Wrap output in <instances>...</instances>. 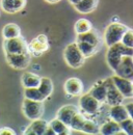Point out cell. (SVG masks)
I'll return each instance as SVG.
<instances>
[{
	"instance_id": "6da1fadb",
	"label": "cell",
	"mask_w": 133,
	"mask_h": 135,
	"mask_svg": "<svg viewBox=\"0 0 133 135\" xmlns=\"http://www.w3.org/2000/svg\"><path fill=\"white\" fill-rule=\"evenodd\" d=\"M124 55L133 56V48L125 46L121 42L109 47L107 54H106V59H107V64L109 65V67L111 68V70L113 72L116 71V67L118 66V64Z\"/></svg>"
},
{
	"instance_id": "7a4b0ae2",
	"label": "cell",
	"mask_w": 133,
	"mask_h": 135,
	"mask_svg": "<svg viewBox=\"0 0 133 135\" xmlns=\"http://www.w3.org/2000/svg\"><path fill=\"white\" fill-rule=\"evenodd\" d=\"M64 57L68 66L73 69L81 67L85 60V57L79 49L77 43H71L66 46L64 52Z\"/></svg>"
},
{
	"instance_id": "3957f363",
	"label": "cell",
	"mask_w": 133,
	"mask_h": 135,
	"mask_svg": "<svg viewBox=\"0 0 133 135\" xmlns=\"http://www.w3.org/2000/svg\"><path fill=\"white\" fill-rule=\"evenodd\" d=\"M128 29V27L122 23H118V22H115V23H111L109 24L106 29H105V32H104V41H105V44L110 47L112 45H115L116 43L121 42L122 37H123V34L125 33V31Z\"/></svg>"
},
{
	"instance_id": "277c9868",
	"label": "cell",
	"mask_w": 133,
	"mask_h": 135,
	"mask_svg": "<svg viewBox=\"0 0 133 135\" xmlns=\"http://www.w3.org/2000/svg\"><path fill=\"white\" fill-rule=\"evenodd\" d=\"M5 60L7 65L13 69L24 70L30 65L31 54L28 51L22 53H5Z\"/></svg>"
},
{
	"instance_id": "5b68a950",
	"label": "cell",
	"mask_w": 133,
	"mask_h": 135,
	"mask_svg": "<svg viewBox=\"0 0 133 135\" xmlns=\"http://www.w3.org/2000/svg\"><path fill=\"white\" fill-rule=\"evenodd\" d=\"M22 111L23 114L30 120L40 118L44 113V104L43 102L33 101L24 98L22 103Z\"/></svg>"
},
{
	"instance_id": "8992f818",
	"label": "cell",
	"mask_w": 133,
	"mask_h": 135,
	"mask_svg": "<svg viewBox=\"0 0 133 135\" xmlns=\"http://www.w3.org/2000/svg\"><path fill=\"white\" fill-rule=\"evenodd\" d=\"M4 53H22L28 51V44L23 36L4 38L2 43Z\"/></svg>"
},
{
	"instance_id": "52a82bcc",
	"label": "cell",
	"mask_w": 133,
	"mask_h": 135,
	"mask_svg": "<svg viewBox=\"0 0 133 135\" xmlns=\"http://www.w3.org/2000/svg\"><path fill=\"white\" fill-rule=\"evenodd\" d=\"M104 83L106 85V89H107V93H106V100L110 106H113V105H118V104H122L125 97L121 94V91L116 88V86L115 85L113 81H112V78H106L104 80Z\"/></svg>"
},
{
	"instance_id": "ba28073f",
	"label": "cell",
	"mask_w": 133,
	"mask_h": 135,
	"mask_svg": "<svg viewBox=\"0 0 133 135\" xmlns=\"http://www.w3.org/2000/svg\"><path fill=\"white\" fill-rule=\"evenodd\" d=\"M116 75L133 81V56L124 55L115 71Z\"/></svg>"
},
{
	"instance_id": "9c48e42d",
	"label": "cell",
	"mask_w": 133,
	"mask_h": 135,
	"mask_svg": "<svg viewBox=\"0 0 133 135\" xmlns=\"http://www.w3.org/2000/svg\"><path fill=\"white\" fill-rule=\"evenodd\" d=\"M48 37L45 34H40L28 44V52L34 56H41L48 50Z\"/></svg>"
},
{
	"instance_id": "30bf717a",
	"label": "cell",
	"mask_w": 133,
	"mask_h": 135,
	"mask_svg": "<svg viewBox=\"0 0 133 135\" xmlns=\"http://www.w3.org/2000/svg\"><path fill=\"white\" fill-rule=\"evenodd\" d=\"M79 106L87 114H94L100 108V102L95 99L89 93L84 94L79 99Z\"/></svg>"
},
{
	"instance_id": "8fae6325",
	"label": "cell",
	"mask_w": 133,
	"mask_h": 135,
	"mask_svg": "<svg viewBox=\"0 0 133 135\" xmlns=\"http://www.w3.org/2000/svg\"><path fill=\"white\" fill-rule=\"evenodd\" d=\"M112 81L116 88L121 91V94L125 97V98H133V91H132V81L122 78L117 75H113L112 77Z\"/></svg>"
},
{
	"instance_id": "7c38bea8",
	"label": "cell",
	"mask_w": 133,
	"mask_h": 135,
	"mask_svg": "<svg viewBox=\"0 0 133 135\" xmlns=\"http://www.w3.org/2000/svg\"><path fill=\"white\" fill-rule=\"evenodd\" d=\"M48 124L46 120L42 118L33 119L32 123L26 128V130L23 132L25 135H45V131L48 127Z\"/></svg>"
},
{
	"instance_id": "4fadbf2b",
	"label": "cell",
	"mask_w": 133,
	"mask_h": 135,
	"mask_svg": "<svg viewBox=\"0 0 133 135\" xmlns=\"http://www.w3.org/2000/svg\"><path fill=\"white\" fill-rule=\"evenodd\" d=\"M78 112V109L76 106L74 105H65L61 108H59V110L57 111L56 118L60 119L61 122H64L66 125L70 126V123L72 120L73 117Z\"/></svg>"
},
{
	"instance_id": "5bb4252c",
	"label": "cell",
	"mask_w": 133,
	"mask_h": 135,
	"mask_svg": "<svg viewBox=\"0 0 133 135\" xmlns=\"http://www.w3.org/2000/svg\"><path fill=\"white\" fill-rule=\"evenodd\" d=\"M76 42H86V43H89V44H92L98 48H100L102 45V41H101V37H100L98 31L93 29V28L91 30H88L87 32L77 34V41Z\"/></svg>"
},
{
	"instance_id": "9a60e30c",
	"label": "cell",
	"mask_w": 133,
	"mask_h": 135,
	"mask_svg": "<svg viewBox=\"0 0 133 135\" xmlns=\"http://www.w3.org/2000/svg\"><path fill=\"white\" fill-rule=\"evenodd\" d=\"M82 89L83 84L78 78H70L65 83V91L69 96H72V97L79 96L81 95Z\"/></svg>"
},
{
	"instance_id": "2e32d148",
	"label": "cell",
	"mask_w": 133,
	"mask_h": 135,
	"mask_svg": "<svg viewBox=\"0 0 133 135\" xmlns=\"http://www.w3.org/2000/svg\"><path fill=\"white\" fill-rule=\"evenodd\" d=\"M106 93H107V89H106V85L104 83V80L102 81L100 80L98 82H96L89 90V94L95 99H97L100 103L106 100Z\"/></svg>"
},
{
	"instance_id": "e0dca14e",
	"label": "cell",
	"mask_w": 133,
	"mask_h": 135,
	"mask_svg": "<svg viewBox=\"0 0 133 135\" xmlns=\"http://www.w3.org/2000/svg\"><path fill=\"white\" fill-rule=\"evenodd\" d=\"M98 1L99 0H81L75 4L74 7L80 14H89L97 8Z\"/></svg>"
},
{
	"instance_id": "ac0fdd59",
	"label": "cell",
	"mask_w": 133,
	"mask_h": 135,
	"mask_svg": "<svg viewBox=\"0 0 133 135\" xmlns=\"http://www.w3.org/2000/svg\"><path fill=\"white\" fill-rule=\"evenodd\" d=\"M41 77L31 72H25L22 74L21 82L24 88L26 87H37L40 84Z\"/></svg>"
},
{
	"instance_id": "d6986e66",
	"label": "cell",
	"mask_w": 133,
	"mask_h": 135,
	"mask_svg": "<svg viewBox=\"0 0 133 135\" xmlns=\"http://www.w3.org/2000/svg\"><path fill=\"white\" fill-rule=\"evenodd\" d=\"M110 118L113 120L120 123V122L124 120L125 118H129V114H128V111H127L126 107L122 104H118V105L111 106V108H110Z\"/></svg>"
},
{
	"instance_id": "ffe728a7",
	"label": "cell",
	"mask_w": 133,
	"mask_h": 135,
	"mask_svg": "<svg viewBox=\"0 0 133 135\" xmlns=\"http://www.w3.org/2000/svg\"><path fill=\"white\" fill-rule=\"evenodd\" d=\"M120 130H122L121 126H120V123L111 119V120L106 122L105 124H103L101 126V128L99 129V132L101 134L104 135H113L117 134V132Z\"/></svg>"
},
{
	"instance_id": "44dd1931",
	"label": "cell",
	"mask_w": 133,
	"mask_h": 135,
	"mask_svg": "<svg viewBox=\"0 0 133 135\" xmlns=\"http://www.w3.org/2000/svg\"><path fill=\"white\" fill-rule=\"evenodd\" d=\"M50 127L53 129L56 135H68L70 134V127L66 125L58 118H54L49 123Z\"/></svg>"
},
{
	"instance_id": "7402d4cb",
	"label": "cell",
	"mask_w": 133,
	"mask_h": 135,
	"mask_svg": "<svg viewBox=\"0 0 133 135\" xmlns=\"http://www.w3.org/2000/svg\"><path fill=\"white\" fill-rule=\"evenodd\" d=\"M21 35V29L15 23L6 24L2 29V36L3 38H13Z\"/></svg>"
},
{
	"instance_id": "603a6c76",
	"label": "cell",
	"mask_w": 133,
	"mask_h": 135,
	"mask_svg": "<svg viewBox=\"0 0 133 135\" xmlns=\"http://www.w3.org/2000/svg\"><path fill=\"white\" fill-rule=\"evenodd\" d=\"M24 98L33 101L44 102L47 98L39 90L37 87H26L24 89Z\"/></svg>"
},
{
	"instance_id": "cb8c5ba5",
	"label": "cell",
	"mask_w": 133,
	"mask_h": 135,
	"mask_svg": "<svg viewBox=\"0 0 133 135\" xmlns=\"http://www.w3.org/2000/svg\"><path fill=\"white\" fill-rule=\"evenodd\" d=\"M37 88L46 98H48L53 91V83L51 79L48 77H41L40 84L37 86Z\"/></svg>"
},
{
	"instance_id": "d4e9b609",
	"label": "cell",
	"mask_w": 133,
	"mask_h": 135,
	"mask_svg": "<svg viewBox=\"0 0 133 135\" xmlns=\"http://www.w3.org/2000/svg\"><path fill=\"white\" fill-rule=\"evenodd\" d=\"M76 43H77L80 51L84 55V57H89V56L96 54L99 50L98 47H96V46H94L89 43H86V42H76Z\"/></svg>"
},
{
	"instance_id": "484cf974",
	"label": "cell",
	"mask_w": 133,
	"mask_h": 135,
	"mask_svg": "<svg viewBox=\"0 0 133 135\" xmlns=\"http://www.w3.org/2000/svg\"><path fill=\"white\" fill-rule=\"evenodd\" d=\"M93 28L92 26V23L87 20V19H79L76 24H75V31L76 33H84V32H87L88 30H91Z\"/></svg>"
},
{
	"instance_id": "4316f807",
	"label": "cell",
	"mask_w": 133,
	"mask_h": 135,
	"mask_svg": "<svg viewBox=\"0 0 133 135\" xmlns=\"http://www.w3.org/2000/svg\"><path fill=\"white\" fill-rule=\"evenodd\" d=\"M85 119H86V118H84L81 113L77 112V113L73 117L71 123H70V126H69L70 129H71V130H81L83 125H84V123H85Z\"/></svg>"
},
{
	"instance_id": "83f0119b",
	"label": "cell",
	"mask_w": 133,
	"mask_h": 135,
	"mask_svg": "<svg viewBox=\"0 0 133 135\" xmlns=\"http://www.w3.org/2000/svg\"><path fill=\"white\" fill-rule=\"evenodd\" d=\"M99 129L100 128L95 122L91 119H85V123L83 125L81 131H83L85 134H96L99 132Z\"/></svg>"
},
{
	"instance_id": "f1b7e54d",
	"label": "cell",
	"mask_w": 133,
	"mask_h": 135,
	"mask_svg": "<svg viewBox=\"0 0 133 135\" xmlns=\"http://www.w3.org/2000/svg\"><path fill=\"white\" fill-rule=\"evenodd\" d=\"M120 126L126 134L133 135V119L131 118H127L124 120L120 122Z\"/></svg>"
},
{
	"instance_id": "f546056e",
	"label": "cell",
	"mask_w": 133,
	"mask_h": 135,
	"mask_svg": "<svg viewBox=\"0 0 133 135\" xmlns=\"http://www.w3.org/2000/svg\"><path fill=\"white\" fill-rule=\"evenodd\" d=\"M121 43H123L127 47L133 48V29H127L125 33L123 34V37L121 40Z\"/></svg>"
},
{
	"instance_id": "4dcf8cb0",
	"label": "cell",
	"mask_w": 133,
	"mask_h": 135,
	"mask_svg": "<svg viewBox=\"0 0 133 135\" xmlns=\"http://www.w3.org/2000/svg\"><path fill=\"white\" fill-rule=\"evenodd\" d=\"M1 8L7 14H15L14 12V0H0Z\"/></svg>"
},
{
	"instance_id": "1f68e13d",
	"label": "cell",
	"mask_w": 133,
	"mask_h": 135,
	"mask_svg": "<svg viewBox=\"0 0 133 135\" xmlns=\"http://www.w3.org/2000/svg\"><path fill=\"white\" fill-rule=\"evenodd\" d=\"M26 2H27L26 0H14V12H15V14L21 12L25 7Z\"/></svg>"
},
{
	"instance_id": "d6a6232c",
	"label": "cell",
	"mask_w": 133,
	"mask_h": 135,
	"mask_svg": "<svg viewBox=\"0 0 133 135\" xmlns=\"http://www.w3.org/2000/svg\"><path fill=\"white\" fill-rule=\"evenodd\" d=\"M16 132L8 128V127H3V128H0V135H15Z\"/></svg>"
},
{
	"instance_id": "836d02e7",
	"label": "cell",
	"mask_w": 133,
	"mask_h": 135,
	"mask_svg": "<svg viewBox=\"0 0 133 135\" xmlns=\"http://www.w3.org/2000/svg\"><path fill=\"white\" fill-rule=\"evenodd\" d=\"M125 107H126V109H127V111H128L129 118H131L133 119V102L126 104V106H125Z\"/></svg>"
},
{
	"instance_id": "e575fe53",
	"label": "cell",
	"mask_w": 133,
	"mask_h": 135,
	"mask_svg": "<svg viewBox=\"0 0 133 135\" xmlns=\"http://www.w3.org/2000/svg\"><path fill=\"white\" fill-rule=\"evenodd\" d=\"M45 135H56L55 132L53 131V129L50 127L49 124H48V127H47V129H46V131H45Z\"/></svg>"
},
{
	"instance_id": "d590c367",
	"label": "cell",
	"mask_w": 133,
	"mask_h": 135,
	"mask_svg": "<svg viewBox=\"0 0 133 135\" xmlns=\"http://www.w3.org/2000/svg\"><path fill=\"white\" fill-rule=\"evenodd\" d=\"M79 1H81V0H69V2H70L72 5H75V4H77Z\"/></svg>"
},
{
	"instance_id": "8d00e7d4",
	"label": "cell",
	"mask_w": 133,
	"mask_h": 135,
	"mask_svg": "<svg viewBox=\"0 0 133 135\" xmlns=\"http://www.w3.org/2000/svg\"><path fill=\"white\" fill-rule=\"evenodd\" d=\"M47 2H49V3H57L58 1H60V0H46Z\"/></svg>"
},
{
	"instance_id": "74e56055",
	"label": "cell",
	"mask_w": 133,
	"mask_h": 135,
	"mask_svg": "<svg viewBox=\"0 0 133 135\" xmlns=\"http://www.w3.org/2000/svg\"><path fill=\"white\" fill-rule=\"evenodd\" d=\"M132 91H133V81H132Z\"/></svg>"
}]
</instances>
